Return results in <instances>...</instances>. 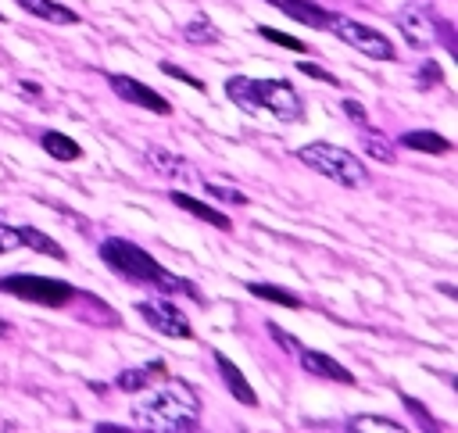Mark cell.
Here are the masks:
<instances>
[{
    "mask_svg": "<svg viewBox=\"0 0 458 433\" xmlns=\"http://www.w3.org/2000/svg\"><path fill=\"white\" fill-rule=\"evenodd\" d=\"M132 419L143 429L154 433H186L200 426V397L186 379H168L161 376L154 390H143V397L132 404Z\"/></svg>",
    "mask_w": 458,
    "mask_h": 433,
    "instance_id": "6da1fadb",
    "label": "cell"
},
{
    "mask_svg": "<svg viewBox=\"0 0 458 433\" xmlns=\"http://www.w3.org/2000/svg\"><path fill=\"white\" fill-rule=\"evenodd\" d=\"M100 258H104V265H107L114 276H122V279H129V283L157 286L161 293H186V297H193V301H204L200 290H193L190 279L172 276L150 250H143V247L132 243V240H118V236L100 240Z\"/></svg>",
    "mask_w": 458,
    "mask_h": 433,
    "instance_id": "7a4b0ae2",
    "label": "cell"
},
{
    "mask_svg": "<svg viewBox=\"0 0 458 433\" xmlns=\"http://www.w3.org/2000/svg\"><path fill=\"white\" fill-rule=\"evenodd\" d=\"M297 161H304L311 172L333 179L336 186H347V190H358V186H369V168L358 154L336 147V143H326V140H315V143H304L297 150Z\"/></svg>",
    "mask_w": 458,
    "mask_h": 433,
    "instance_id": "3957f363",
    "label": "cell"
},
{
    "mask_svg": "<svg viewBox=\"0 0 458 433\" xmlns=\"http://www.w3.org/2000/svg\"><path fill=\"white\" fill-rule=\"evenodd\" d=\"M0 293L29 301V304H43V308H64L79 297V290L64 279H50V276H36V272H11L0 276Z\"/></svg>",
    "mask_w": 458,
    "mask_h": 433,
    "instance_id": "277c9868",
    "label": "cell"
},
{
    "mask_svg": "<svg viewBox=\"0 0 458 433\" xmlns=\"http://www.w3.org/2000/svg\"><path fill=\"white\" fill-rule=\"evenodd\" d=\"M326 29H333L336 39H344V43L354 47V50H361L365 57H376V61H394V57H397L394 43H390L379 29H369V25H361V21L347 18V14H329Z\"/></svg>",
    "mask_w": 458,
    "mask_h": 433,
    "instance_id": "5b68a950",
    "label": "cell"
},
{
    "mask_svg": "<svg viewBox=\"0 0 458 433\" xmlns=\"http://www.w3.org/2000/svg\"><path fill=\"white\" fill-rule=\"evenodd\" d=\"M397 29H401V36H404L408 47L429 50V47H437V39H440V32H444V18H437L426 4L411 0V4H404V7L397 11Z\"/></svg>",
    "mask_w": 458,
    "mask_h": 433,
    "instance_id": "8992f818",
    "label": "cell"
},
{
    "mask_svg": "<svg viewBox=\"0 0 458 433\" xmlns=\"http://www.w3.org/2000/svg\"><path fill=\"white\" fill-rule=\"evenodd\" d=\"M254 93L261 111H272L279 122H301L304 118V100L286 79H254Z\"/></svg>",
    "mask_w": 458,
    "mask_h": 433,
    "instance_id": "52a82bcc",
    "label": "cell"
},
{
    "mask_svg": "<svg viewBox=\"0 0 458 433\" xmlns=\"http://www.w3.org/2000/svg\"><path fill=\"white\" fill-rule=\"evenodd\" d=\"M136 311L143 315V322L165 336H175V340H190L193 336V326L190 318L168 301V297H147V301H136Z\"/></svg>",
    "mask_w": 458,
    "mask_h": 433,
    "instance_id": "ba28073f",
    "label": "cell"
},
{
    "mask_svg": "<svg viewBox=\"0 0 458 433\" xmlns=\"http://www.w3.org/2000/svg\"><path fill=\"white\" fill-rule=\"evenodd\" d=\"M107 86L114 89L118 100H125V104H132V107H143V111H150V115H172V104H168L161 93H154L147 82H140V79H132V75H125V72H111V75H107Z\"/></svg>",
    "mask_w": 458,
    "mask_h": 433,
    "instance_id": "9c48e42d",
    "label": "cell"
},
{
    "mask_svg": "<svg viewBox=\"0 0 458 433\" xmlns=\"http://www.w3.org/2000/svg\"><path fill=\"white\" fill-rule=\"evenodd\" d=\"M147 161H150V168H154V172H161V175H165V179H172V183L200 186V175H197L193 161H190V157H182V154H175V150H168V147L150 143V147H147Z\"/></svg>",
    "mask_w": 458,
    "mask_h": 433,
    "instance_id": "30bf717a",
    "label": "cell"
},
{
    "mask_svg": "<svg viewBox=\"0 0 458 433\" xmlns=\"http://www.w3.org/2000/svg\"><path fill=\"white\" fill-rule=\"evenodd\" d=\"M297 361H301V369L304 372H311V376H318V379H329V383H354V376L336 361V358H329V354H322V351H311V347H297Z\"/></svg>",
    "mask_w": 458,
    "mask_h": 433,
    "instance_id": "8fae6325",
    "label": "cell"
},
{
    "mask_svg": "<svg viewBox=\"0 0 458 433\" xmlns=\"http://www.w3.org/2000/svg\"><path fill=\"white\" fill-rule=\"evenodd\" d=\"M215 369H218V376H222V383H225V390L243 404V408H254L258 404V394H254V386L247 383V376L240 372V365L236 361H229L222 351H215Z\"/></svg>",
    "mask_w": 458,
    "mask_h": 433,
    "instance_id": "7c38bea8",
    "label": "cell"
},
{
    "mask_svg": "<svg viewBox=\"0 0 458 433\" xmlns=\"http://www.w3.org/2000/svg\"><path fill=\"white\" fill-rule=\"evenodd\" d=\"M168 200L175 204V208H182L186 215H193V218H200V222H208V225H215V229H233V222H229V215L225 211H218V208H211V204H204V200H197V197H190V193H182V190H172L168 193Z\"/></svg>",
    "mask_w": 458,
    "mask_h": 433,
    "instance_id": "4fadbf2b",
    "label": "cell"
},
{
    "mask_svg": "<svg viewBox=\"0 0 458 433\" xmlns=\"http://www.w3.org/2000/svg\"><path fill=\"white\" fill-rule=\"evenodd\" d=\"M161 376H165V361L154 358V361H147V365H136V369L118 372V376H114V386L125 390V394H140V390H147L150 383H157Z\"/></svg>",
    "mask_w": 458,
    "mask_h": 433,
    "instance_id": "5bb4252c",
    "label": "cell"
},
{
    "mask_svg": "<svg viewBox=\"0 0 458 433\" xmlns=\"http://www.w3.org/2000/svg\"><path fill=\"white\" fill-rule=\"evenodd\" d=\"M276 11H283L286 18L301 21V25H311V29H326L329 21V11H322L315 0H268Z\"/></svg>",
    "mask_w": 458,
    "mask_h": 433,
    "instance_id": "9a60e30c",
    "label": "cell"
},
{
    "mask_svg": "<svg viewBox=\"0 0 458 433\" xmlns=\"http://www.w3.org/2000/svg\"><path fill=\"white\" fill-rule=\"evenodd\" d=\"M397 143L408 150H419V154H451V147H454L447 136L429 132V129H408V132H401Z\"/></svg>",
    "mask_w": 458,
    "mask_h": 433,
    "instance_id": "2e32d148",
    "label": "cell"
},
{
    "mask_svg": "<svg viewBox=\"0 0 458 433\" xmlns=\"http://www.w3.org/2000/svg\"><path fill=\"white\" fill-rule=\"evenodd\" d=\"M14 4H18L21 11H29V14L50 21V25H75V21H79V14H75L72 7H64V4H57V0H14Z\"/></svg>",
    "mask_w": 458,
    "mask_h": 433,
    "instance_id": "e0dca14e",
    "label": "cell"
},
{
    "mask_svg": "<svg viewBox=\"0 0 458 433\" xmlns=\"http://www.w3.org/2000/svg\"><path fill=\"white\" fill-rule=\"evenodd\" d=\"M225 97H229L243 115H258V111H261L258 93H254V79H247V75H229V79H225Z\"/></svg>",
    "mask_w": 458,
    "mask_h": 433,
    "instance_id": "ac0fdd59",
    "label": "cell"
},
{
    "mask_svg": "<svg viewBox=\"0 0 458 433\" xmlns=\"http://www.w3.org/2000/svg\"><path fill=\"white\" fill-rule=\"evenodd\" d=\"M39 147H43L50 157H57V161H79V157H82V147H79L72 136L57 132V129L39 132Z\"/></svg>",
    "mask_w": 458,
    "mask_h": 433,
    "instance_id": "d6986e66",
    "label": "cell"
},
{
    "mask_svg": "<svg viewBox=\"0 0 458 433\" xmlns=\"http://www.w3.org/2000/svg\"><path fill=\"white\" fill-rule=\"evenodd\" d=\"M14 229H18V240H21V247H32V250H39V254H47V258L68 261L64 247H61L57 240H50L43 229H36V225H14Z\"/></svg>",
    "mask_w": 458,
    "mask_h": 433,
    "instance_id": "ffe728a7",
    "label": "cell"
},
{
    "mask_svg": "<svg viewBox=\"0 0 458 433\" xmlns=\"http://www.w3.org/2000/svg\"><path fill=\"white\" fill-rule=\"evenodd\" d=\"M182 39H186V43H193V47H215V43L222 39V32L215 29V21H211V18L197 14V18H190V21H186Z\"/></svg>",
    "mask_w": 458,
    "mask_h": 433,
    "instance_id": "44dd1931",
    "label": "cell"
},
{
    "mask_svg": "<svg viewBox=\"0 0 458 433\" xmlns=\"http://www.w3.org/2000/svg\"><path fill=\"white\" fill-rule=\"evenodd\" d=\"M247 290L254 297H261V301H272V304H283V308H301V297L283 290V286H276V283H247Z\"/></svg>",
    "mask_w": 458,
    "mask_h": 433,
    "instance_id": "7402d4cb",
    "label": "cell"
},
{
    "mask_svg": "<svg viewBox=\"0 0 458 433\" xmlns=\"http://www.w3.org/2000/svg\"><path fill=\"white\" fill-rule=\"evenodd\" d=\"M361 132H365V154H369V157H376V161H386V165L397 157L394 143H390L383 132H376L372 125H369V129H361Z\"/></svg>",
    "mask_w": 458,
    "mask_h": 433,
    "instance_id": "603a6c76",
    "label": "cell"
},
{
    "mask_svg": "<svg viewBox=\"0 0 458 433\" xmlns=\"http://www.w3.org/2000/svg\"><path fill=\"white\" fill-rule=\"evenodd\" d=\"M347 426H351L354 433H361V429H383V433H397V429H401V422H394V419H386V415H354Z\"/></svg>",
    "mask_w": 458,
    "mask_h": 433,
    "instance_id": "cb8c5ba5",
    "label": "cell"
},
{
    "mask_svg": "<svg viewBox=\"0 0 458 433\" xmlns=\"http://www.w3.org/2000/svg\"><path fill=\"white\" fill-rule=\"evenodd\" d=\"M200 190H204L208 197H215V200L236 204V208H247V204H250V200H247V193H240V190H233V186H218V183H200Z\"/></svg>",
    "mask_w": 458,
    "mask_h": 433,
    "instance_id": "d4e9b609",
    "label": "cell"
},
{
    "mask_svg": "<svg viewBox=\"0 0 458 433\" xmlns=\"http://www.w3.org/2000/svg\"><path fill=\"white\" fill-rule=\"evenodd\" d=\"M258 36H265L268 43H279V47H286V50H297V54L308 50L304 39H297V36H290V32H279V29H268V25H258Z\"/></svg>",
    "mask_w": 458,
    "mask_h": 433,
    "instance_id": "484cf974",
    "label": "cell"
},
{
    "mask_svg": "<svg viewBox=\"0 0 458 433\" xmlns=\"http://www.w3.org/2000/svg\"><path fill=\"white\" fill-rule=\"evenodd\" d=\"M157 68H161L165 75H172V79H179V82H186L190 89H200V93H204V79H197V75H190L186 68H179V64H172V61H161Z\"/></svg>",
    "mask_w": 458,
    "mask_h": 433,
    "instance_id": "4316f807",
    "label": "cell"
},
{
    "mask_svg": "<svg viewBox=\"0 0 458 433\" xmlns=\"http://www.w3.org/2000/svg\"><path fill=\"white\" fill-rule=\"evenodd\" d=\"M297 68H301L304 75H311V79L326 82V86H340V79H336L333 72H326V68H318V64H311V61H297Z\"/></svg>",
    "mask_w": 458,
    "mask_h": 433,
    "instance_id": "83f0119b",
    "label": "cell"
},
{
    "mask_svg": "<svg viewBox=\"0 0 458 433\" xmlns=\"http://www.w3.org/2000/svg\"><path fill=\"white\" fill-rule=\"evenodd\" d=\"M340 111H344L358 129H369V111H365L358 100H344V104H340Z\"/></svg>",
    "mask_w": 458,
    "mask_h": 433,
    "instance_id": "f1b7e54d",
    "label": "cell"
},
{
    "mask_svg": "<svg viewBox=\"0 0 458 433\" xmlns=\"http://www.w3.org/2000/svg\"><path fill=\"white\" fill-rule=\"evenodd\" d=\"M14 247H21L18 229H14V225H7V222L0 218V254H7V250H14Z\"/></svg>",
    "mask_w": 458,
    "mask_h": 433,
    "instance_id": "f546056e",
    "label": "cell"
},
{
    "mask_svg": "<svg viewBox=\"0 0 458 433\" xmlns=\"http://www.w3.org/2000/svg\"><path fill=\"white\" fill-rule=\"evenodd\" d=\"M429 82H440V64L429 57V61H422V68H419V86L422 89H429Z\"/></svg>",
    "mask_w": 458,
    "mask_h": 433,
    "instance_id": "4dcf8cb0",
    "label": "cell"
},
{
    "mask_svg": "<svg viewBox=\"0 0 458 433\" xmlns=\"http://www.w3.org/2000/svg\"><path fill=\"white\" fill-rule=\"evenodd\" d=\"M268 333H272V340H276V344H279L283 351H297V340H293V336H290V333H286L283 326H276V322H268Z\"/></svg>",
    "mask_w": 458,
    "mask_h": 433,
    "instance_id": "1f68e13d",
    "label": "cell"
},
{
    "mask_svg": "<svg viewBox=\"0 0 458 433\" xmlns=\"http://www.w3.org/2000/svg\"><path fill=\"white\" fill-rule=\"evenodd\" d=\"M401 401H404V408H408V412H411V415H415L422 426H429V422H433V419H429V412H422V404H419L415 397H401Z\"/></svg>",
    "mask_w": 458,
    "mask_h": 433,
    "instance_id": "d6a6232c",
    "label": "cell"
},
{
    "mask_svg": "<svg viewBox=\"0 0 458 433\" xmlns=\"http://www.w3.org/2000/svg\"><path fill=\"white\" fill-rule=\"evenodd\" d=\"M21 93H32V97H36V93H39V86H36V82H21Z\"/></svg>",
    "mask_w": 458,
    "mask_h": 433,
    "instance_id": "836d02e7",
    "label": "cell"
},
{
    "mask_svg": "<svg viewBox=\"0 0 458 433\" xmlns=\"http://www.w3.org/2000/svg\"><path fill=\"white\" fill-rule=\"evenodd\" d=\"M7 333H11V326H7V322H4V318H0V340H4V336H7Z\"/></svg>",
    "mask_w": 458,
    "mask_h": 433,
    "instance_id": "e575fe53",
    "label": "cell"
}]
</instances>
